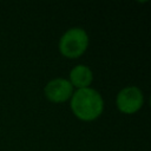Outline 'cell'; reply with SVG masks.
<instances>
[{
  "label": "cell",
  "mask_w": 151,
  "mask_h": 151,
  "mask_svg": "<svg viewBox=\"0 0 151 151\" xmlns=\"http://www.w3.org/2000/svg\"><path fill=\"white\" fill-rule=\"evenodd\" d=\"M71 110L77 118L91 122L103 113L104 99L101 94L92 87L79 88L73 92L71 97Z\"/></svg>",
  "instance_id": "1"
},
{
  "label": "cell",
  "mask_w": 151,
  "mask_h": 151,
  "mask_svg": "<svg viewBox=\"0 0 151 151\" xmlns=\"http://www.w3.org/2000/svg\"><path fill=\"white\" fill-rule=\"evenodd\" d=\"M88 46V35L81 27H72L67 29L59 40L60 53L70 59L80 57Z\"/></svg>",
  "instance_id": "2"
},
{
  "label": "cell",
  "mask_w": 151,
  "mask_h": 151,
  "mask_svg": "<svg viewBox=\"0 0 151 151\" xmlns=\"http://www.w3.org/2000/svg\"><path fill=\"white\" fill-rule=\"evenodd\" d=\"M92 80H93V73H92L91 68L86 65L79 64V65L74 66L70 72L68 81L71 83V85L73 87H77L78 90L90 87Z\"/></svg>",
  "instance_id": "5"
},
{
  "label": "cell",
  "mask_w": 151,
  "mask_h": 151,
  "mask_svg": "<svg viewBox=\"0 0 151 151\" xmlns=\"http://www.w3.org/2000/svg\"><path fill=\"white\" fill-rule=\"evenodd\" d=\"M116 104L120 112L132 114L142 109L144 104V94L137 86H126L118 92Z\"/></svg>",
  "instance_id": "3"
},
{
  "label": "cell",
  "mask_w": 151,
  "mask_h": 151,
  "mask_svg": "<svg viewBox=\"0 0 151 151\" xmlns=\"http://www.w3.org/2000/svg\"><path fill=\"white\" fill-rule=\"evenodd\" d=\"M46 98L52 103H64L73 94V86L65 78H54L47 83L44 88Z\"/></svg>",
  "instance_id": "4"
}]
</instances>
